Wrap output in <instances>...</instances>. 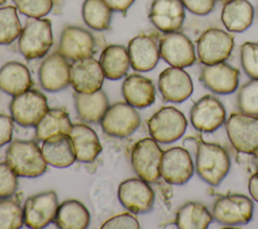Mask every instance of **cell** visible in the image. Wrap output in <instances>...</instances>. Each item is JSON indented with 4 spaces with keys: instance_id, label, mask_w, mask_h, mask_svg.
I'll use <instances>...</instances> for the list:
<instances>
[{
    "instance_id": "cell-27",
    "label": "cell",
    "mask_w": 258,
    "mask_h": 229,
    "mask_svg": "<svg viewBox=\"0 0 258 229\" xmlns=\"http://www.w3.org/2000/svg\"><path fill=\"white\" fill-rule=\"evenodd\" d=\"M254 18V8L248 0H228L225 2L221 20L227 30L243 32L248 29Z\"/></svg>"
},
{
    "instance_id": "cell-7",
    "label": "cell",
    "mask_w": 258,
    "mask_h": 229,
    "mask_svg": "<svg viewBox=\"0 0 258 229\" xmlns=\"http://www.w3.org/2000/svg\"><path fill=\"white\" fill-rule=\"evenodd\" d=\"M100 122L103 131L109 136L124 138L137 130L141 119L135 107L127 102H117L108 107Z\"/></svg>"
},
{
    "instance_id": "cell-45",
    "label": "cell",
    "mask_w": 258,
    "mask_h": 229,
    "mask_svg": "<svg viewBox=\"0 0 258 229\" xmlns=\"http://www.w3.org/2000/svg\"><path fill=\"white\" fill-rule=\"evenodd\" d=\"M253 155H254V163H255L256 167L258 168V150L255 153H253Z\"/></svg>"
},
{
    "instance_id": "cell-40",
    "label": "cell",
    "mask_w": 258,
    "mask_h": 229,
    "mask_svg": "<svg viewBox=\"0 0 258 229\" xmlns=\"http://www.w3.org/2000/svg\"><path fill=\"white\" fill-rule=\"evenodd\" d=\"M139 222L130 213H121L118 215L113 216L112 218L106 220L101 228L103 229H115V228H131V229H137L139 228Z\"/></svg>"
},
{
    "instance_id": "cell-36",
    "label": "cell",
    "mask_w": 258,
    "mask_h": 229,
    "mask_svg": "<svg viewBox=\"0 0 258 229\" xmlns=\"http://www.w3.org/2000/svg\"><path fill=\"white\" fill-rule=\"evenodd\" d=\"M237 102L242 113L258 117V79H252L240 88Z\"/></svg>"
},
{
    "instance_id": "cell-46",
    "label": "cell",
    "mask_w": 258,
    "mask_h": 229,
    "mask_svg": "<svg viewBox=\"0 0 258 229\" xmlns=\"http://www.w3.org/2000/svg\"><path fill=\"white\" fill-rule=\"evenodd\" d=\"M6 2V0H0V5H2V4H4Z\"/></svg>"
},
{
    "instance_id": "cell-4",
    "label": "cell",
    "mask_w": 258,
    "mask_h": 229,
    "mask_svg": "<svg viewBox=\"0 0 258 229\" xmlns=\"http://www.w3.org/2000/svg\"><path fill=\"white\" fill-rule=\"evenodd\" d=\"M184 115L174 107L166 106L156 111L147 121L151 137L159 143H172L179 139L186 130Z\"/></svg>"
},
{
    "instance_id": "cell-18",
    "label": "cell",
    "mask_w": 258,
    "mask_h": 229,
    "mask_svg": "<svg viewBox=\"0 0 258 229\" xmlns=\"http://www.w3.org/2000/svg\"><path fill=\"white\" fill-rule=\"evenodd\" d=\"M95 49L93 34L80 26L69 25L63 28L59 37L58 52L70 61L92 56Z\"/></svg>"
},
{
    "instance_id": "cell-25",
    "label": "cell",
    "mask_w": 258,
    "mask_h": 229,
    "mask_svg": "<svg viewBox=\"0 0 258 229\" xmlns=\"http://www.w3.org/2000/svg\"><path fill=\"white\" fill-rule=\"evenodd\" d=\"M125 101L135 108H146L155 101V87L151 80L141 75L132 74L122 84Z\"/></svg>"
},
{
    "instance_id": "cell-14",
    "label": "cell",
    "mask_w": 258,
    "mask_h": 229,
    "mask_svg": "<svg viewBox=\"0 0 258 229\" xmlns=\"http://www.w3.org/2000/svg\"><path fill=\"white\" fill-rule=\"evenodd\" d=\"M194 175V163L187 150L175 146L162 153L160 177L170 185H183Z\"/></svg>"
},
{
    "instance_id": "cell-10",
    "label": "cell",
    "mask_w": 258,
    "mask_h": 229,
    "mask_svg": "<svg viewBox=\"0 0 258 229\" xmlns=\"http://www.w3.org/2000/svg\"><path fill=\"white\" fill-rule=\"evenodd\" d=\"M212 215L217 222L226 226L245 225L253 216V202L245 195H227L215 202Z\"/></svg>"
},
{
    "instance_id": "cell-23",
    "label": "cell",
    "mask_w": 258,
    "mask_h": 229,
    "mask_svg": "<svg viewBox=\"0 0 258 229\" xmlns=\"http://www.w3.org/2000/svg\"><path fill=\"white\" fill-rule=\"evenodd\" d=\"M69 136L72 139L78 161L91 162L102 151V144L96 131L86 124H73Z\"/></svg>"
},
{
    "instance_id": "cell-13",
    "label": "cell",
    "mask_w": 258,
    "mask_h": 229,
    "mask_svg": "<svg viewBox=\"0 0 258 229\" xmlns=\"http://www.w3.org/2000/svg\"><path fill=\"white\" fill-rule=\"evenodd\" d=\"M160 58L171 67L186 68L195 64L196 51L191 40L179 31L165 33L159 41Z\"/></svg>"
},
{
    "instance_id": "cell-33",
    "label": "cell",
    "mask_w": 258,
    "mask_h": 229,
    "mask_svg": "<svg viewBox=\"0 0 258 229\" xmlns=\"http://www.w3.org/2000/svg\"><path fill=\"white\" fill-rule=\"evenodd\" d=\"M82 16L90 28L102 31L110 27L112 10L104 0H85L82 6Z\"/></svg>"
},
{
    "instance_id": "cell-16",
    "label": "cell",
    "mask_w": 258,
    "mask_h": 229,
    "mask_svg": "<svg viewBox=\"0 0 258 229\" xmlns=\"http://www.w3.org/2000/svg\"><path fill=\"white\" fill-rule=\"evenodd\" d=\"M41 87L47 92H59L71 84V65L60 52L48 54L38 71Z\"/></svg>"
},
{
    "instance_id": "cell-2",
    "label": "cell",
    "mask_w": 258,
    "mask_h": 229,
    "mask_svg": "<svg viewBox=\"0 0 258 229\" xmlns=\"http://www.w3.org/2000/svg\"><path fill=\"white\" fill-rule=\"evenodd\" d=\"M196 168L203 181L211 186H218L230 169V156L221 145L200 140Z\"/></svg>"
},
{
    "instance_id": "cell-19",
    "label": "cell",
    "mask_w": 258,
    "mask_h": 229,
    "mask_svg": "<svg viewBox=\"0 0 258 229\" xmlns=\"http://www.w3.org/2000/svg\"><path fill=\"white\" fill-rule=\"evenodd\" d=\"M158 90L164 101L181 103L191 95L194 86L185 71L181 68L169 67L158 77Z\"/></svg>"
},
{
    "instance_id": "cell-11",
    "label": "cell",
    "mask_w": 258,
    "mask_h": 229,
    "mask_svg": "<svg viewBox=\"0 0 258 229\" xmlns=\"http://www.w3.org/2000/svg\"><path fill=\"white\" fill-rule=\"evenodd\" d=\"M58 207L57 195L54 191L35 194L26 199L23 206L24 225L31 229H41L50 224Z\"/></svg>"
},
{
    "instance_id": "cell-48",
    "label": "cell",
    "mask_w": 258,
    "mask_h": 229,
    "mask_svg": "<svg viewBox=\"0 0 258 229\" xmlns=\"http://www.w3.org/2000/svg\"><path fill=\"white\" fill-rule=\"evenodd\" d=\"M257 12H258V7H257Z\"/></svg>"
},
{
    "instance_id": "cell-26",
    "label": "cell",
    "mask_w": 258,
    "mask_h": 229,
    "mask_svg": "<svg viewBox=\"0 0 258 229\" xmlns=\"http://www.w3.org/2000/svg\"><path fill=\"white\" fill-rule=\"evenodd\" d=\"M32 86L28 68L19 62H8L0 68V90L10 96L19 95Z\"/></svg>"
},
{
    "instance_id": "cell-12",
    "label": "cell",
    "mask_w": 258,
    "mask_h": 229,
    "mask_svg": "<svg viewBox=\"0 0 258 229\" xmlns=\"http://www.w3.org/2000/svg\"><path fill=\"white\" fill-rule=\"evenodd\" d=\"M118 199L129 212L145 214L153 208L154 192L146 181L140 178H131L120 183Z\"/></svg>"
},
{
    "instance_id": "cell-28",
    "label": "cell",
    "mask_w": 258,
    "mask_h": 229,
    "mask_svg": "<svg viewBox=\"0 0 258 229\" xmlns=\"http://www.w3.org/2000/svg\"><path fill=\"white\" fill-rule=\"evenodd\" d=\"M109 107V100L101 89L93 93H76L75 108L85 122L98 123Z\"/></svg>"
},
{
    "instance_id": "cell-29",
    "label": "cell",
    "mask_w": 258,
    "mask_h": 229,
    "mask_svg": "<svg viewBox=\"0 0 258 229\" xmlns=\"http://www.w3.org/2000/svg\"><path fill=\"white\" fill-rule=\"evenodd\" d=\"M99 63L105 78L120 80L126 76L130 67L128 49L120 44H110L103 49Z\"/></svg>"
},
{
    "instance_id": "cell-31",
    "label": "cell",
    "mask_w": 258,
    "mask_h": 229,
    "mask_svg": "<svg viewBox=\"0 0 258 229\" xmlns=\"http://www.w3.org/2000/svg\"><path fill=\"white\" fill-rule=\"evenodd\" d=\"M73 127L69 113L60 108L48 109L35 125L37 140H45L57 134H69Z\"/></svg>"
},
{
    "instance_id": "cell-42",
    "label": "cell",
    "mask_w": 258,
    "mask_h": 229,
    "mask_svg": "<svg viewBox=\"0 0 258 229\" xmlns=\"http://www.w3.org/2000/svg\"><path fill=\"white\" fill-rule=\"evenodd\" d=\"M12 117L0 113V147L10 142L13 134Z\"/></svg>"
},
{
    "instance_id": "cell-38",
    "label": "cell",
    "mask_w": 258,
    "mask_h": 229,
    "mask_svg": "<svg viewBox=\"0 0 258 229\" xmlns=\"http://www.w3.org/2000/svg\"><path fill=\"white\" fill-rule=\"evenodd\" d=\"M241 65L248 77L258 79V42L247 41L241 45Z\"/></svg>"
},
{
    "instance_id": "cell-39",
    "label": "cell",
    "mask_w": 258,
    "mask_h": 229,
    "mask_svg": "<svg viewBox=\"0 0 258 229\" xmlns=\"http://www.w3.org/2000/svg\"><path fill=\"white\" fill-rule=\"evenodd\" d=\"M17 185V175L6 162H0V199L12 197Z\"/></svg>"
},
{
    "instance_id": "cell-41",
    "label": "cell",
    "mask_w": 258,
    "mask_h": 229,
    "mask_svg": "<svg viewBox=\"0 0 258 229\" xmlns=\"http://www.w3.org/2000/svg\"><path fill=\"white\" fill-rule=\"evenodd\" d=\"M184 8L196 15L204 16L213 11L217 0H180Z\"/></svg>"
},
{
    "instance_id": "cell-17",
    "label": "cell",
    "mask_w": 258,
    "mask_h": 229,
    "mask_svg": "<svg viewBox=\"0 0 258 229\" xmlns=\"http://www.w3.org/2000/svg\"><path fill=\"white\" fill-rule=\"evenodd\" d=\"M104 73L99 61L88 56L73 61L71 65V85L78 93H93L101 89Z\"/></svg>"
},
{
    "instance_id": "cell-32",
    "label": "cell",
    "mask_w": 258,
    "mask_h": 229,
    "mask_svg": "<svg viewBox=\"0 0 258 229\" xmlns=\"http://www.w3.org/2000/svg\"><path fill=\"white\" fill-rule=\"evenodd\" d=\"M213 220V215L205 205L199 202L183 204L175 216V226L180 229H206Z\"/></svg>"
},
{
    "instance_id": "cell-21",
    "label": "cell",
    "mask_w": 258,
    "mask_h": 229,
    "mask_svg": "<svg viewBox=\"0 0 258 229\" xmlns=\"http://www.w3.org/2000/svg\"><path fill=\"white\" fill-rule=\"evenodd\" d=\"M148 17L161 32L178 31L185 18L184 6L180 0H153Z\"/></svg>"
},
{
    "instance_id": "cell-35",
    "label": "cell",
    "mask_w": 258,
    "mask_h": 229,
    "mask_svg": "<svg viewBox=\"0 0 258 229\" xmlns=\"http://www.w3.org/2000/svg\"><path fill=\"white\" fill-rule=\"evenodd\" d=\"M23 224V208L10 198L0 199V229H18Z\"/></svg>"
},
{
    "instance_id": "cell-20",
    "label": "cell",
    "mask_w": 258,
    "mask_h": 229,
    "mask_svg": "<svg viewBox=\"0 0 258 229\" xmlns=\"http://www.w3.org/2000/svg\"><path fill=\"white\" fill-rule=\"evenodd\" d=\"M200 81L213 93L228 95L238 87L239 71L225 62L205 65L201 71Z\"/></svg>"
},
{
    "instance_id": "cell-30",
    "label": "cell",
    "mask_w": 258,
    "mask_h": 229,
    "mask_svg": "<svg viewBox=\"0 0 258 229\" xmlns=\"http://www.w3.org/2000/svg\"><path fill=\"white\" fill-rule=\"evenodd\" d=\"M90 219L87 207L82 202L71 199L58 205L53 222L61 229H85L89 226Z\"/></svg>"
},
{
    "instance_id": "cell-9",
    "label": "cell",
    "mask_w": 258,
    "mask_h": 229,
    "mask_svg": "<svg viewBox=\"0 0 258 229\" xmlns=\"http://www.w3.org/2000/svg\"><path fill=\"white\" fill-rule=\"evenodd\" d=\"M234 47L233 36L221 28H208L199 37L197 42L198 56L204 65H213L225 62Z\"/></svg>"
},
{
    "instance_id": "cell-8",
    "label": "cell",
    "mask_w": 258,
    "mask_h": 229,
    "mask_svg": "<svg viewBox=\"0 0 258 229\" xmlns=\"http://www.w3.org/2000/svg\"><path fill=\"white\" fill-rule=\"evenodd\" d=\"M13 121L23 127L35 126L48 110L46 97L37 90H27L13 97L10 103Z\"/></svg>"
},
{
    "instance_id": "cell-6",
    "label": "cell",
    "mask_w": 258,
    "mask_h": 229,
    "mask_svg": "<svg viewBox=\"0 0 258 229\" xmlns=\"http://www.w3.org/2000/svg\"><path fill=\"white\" fill-rule=\"evenodd\" d=\"M226 131L232 145L242 153L253 154L258 150V117L233 113L227 119Z\"/></svg>"
},
{
    "instance_id": "cell-37",
    "label": "cell",
    "mask_w": 258,
    "mask_h": 229,
    "mask_svg": "<svg viewBox=\"0 0 258 229\" xmlns=\"http://www.w3.org/2000/svg\"><path fill=\"white\" fill-rule=\"evenodd\" d=\"M17 10L31 18H41L47 15L53 6L52 0H13Z\"/></svg>"
},
{
    "instance_id": "cell-44",
    "label": "cell",
    "mask_w": 258,
    "mask_h": 229,
    "mask_svg": "<svg viewBox=\"0 0 258 229\" xmlns=\"http://www.w3.org/2000/svg\"><path fill=\"white\" fill-rule=\"evenodd\" d=\"M248 190L253 200L258 203V171L255 173L249 180Z\"/></svg>"
},
{
    "instance_id": "cell-47",
    "label": "cell",
    "mask_w": 258,
    "mask_h": 229,
    "mask_svg": "<svg viewBox=\"0 0 258 229\" xmlns=\"http://www.w3.org/2000/svg\"><path fill=\"white\" fill-rule=\"evenodd\" d=\"M218 1H222V2H226V1H228V0H218Z\"/></svg>"
},
{
    "instance_id": "cell-15",
    "label": "cell",
    "mask_w": 258,
    "mask_h": 229,
    "mask_svg": "<svg viewBox=\"0 0 258 229\" xmlns=\"http://www.w3.org/2000/svg\"><path fill=\"white\" fill-rule=\"evenodd\" d=\"M226 120V110L221 101L212 95L199 99L190 110L192 126L202 132H213Z\"/></svg>"
},
{
    "instance_id": "cell-22",
    "label": "cell",
    "mask_w": 258,
    "mask_h": 229,
    "mask_svg": "<svg viewBox=\"0 0 258 229\" xmlns=\"http://www.w3.org/2000/svg\"><path fill=\"white\" fill-rule=\"evenodd\" d=\"M130 66L137 72H149L153 70L160 58L159 44L147 34H139L128 43Z\"/></svg>"
},
{
    "instance_id": "cell-24",
    "label": "cell",
    "mask_w": 258,
    "mask_h": 229,
    "mask_svg": "<svg viewBox=\"0 0 258 229\" xmlns=\"http://www.w3.org/2000/svg\"><path fill=\"white\" fill-rule=\"evenodd\" d=\"M41 152L47 164L63 168L76 160L74 145L69 134H57L43 140Z\"/></svg>"
},
{
    "instance_id": "cell-1",
    "label": "cell",
    "mask_w": 258,
    "mask_h": 229,
    "mask_svg": "<svg viewBox=\"0 0 258 229\" xmlns=\"http://www.w3.org/2000/svg\"><path fill=\"white\" fill-rule=\"evenodd\" d=\"M5 162L20 178H37L47 168L41 148L30 140L12 141L6 150Z\"/></svg>"
},
{
    "instance_id": "cell-5",
    "label": "cell",
    "mask_w": 258,
    "mask_h": 229,
    "mask_svg": "<svg viewBox=\"0 0 258 229\" xmlns=\"http://www.w3.org/2000/svg\"><path fill=\"white\" fill-rule=\"evenodd\" d=\"M162 153L157 141L152 137L138 140L131 151V164L138 178L147 183H155L160 178Z\"/></svg>"
},
{
    "instance_id": "cell-43",
    "label": "cell",
    "mask_w": 258,
    "mask_h": 229,
    "mask_svg": "<svg viewBox=\"0 0 258 229\" xmlns=\"http://www.w3.org/2000/svg\"><path fill=\"white\" fill-rule=\"evenodd\" d=\"M112 11L126 13L135 0H104Z\"/></svg>"
},
{
    "instance_id": "cell-34",
    "label": "cell",
    "mask_w": 258,
    "mask_h": 229,
    "mask_svg": "<svg viewBox=\"0 0 258 229\" xmlns=\"http://www.w3.org/2000/svg\"><path fill=\"white\" fill-rule=\"evenodd\" d=\"M22 27L15 6H0V44H9L19 37Z\"/></svg>"
},
{
    "instance_id": "cell-3",
    "label": "cell",
    "mask_w": 258,
    "mask_h": 229,
    "mask_svg": "<svg viewBox=\"0 0 258 229\" xmlns=\"http://www.w3.org/2000/svg\"><path fill=\"white\" fill-rule=\"evenodd\" d=\"M53 43L51 22L47 18L28 17L18 37V49L26 60L43 58Z\"/></svg>"
}]
</instances>
